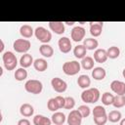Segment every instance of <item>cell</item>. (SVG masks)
<instances>
[{"mask_svg": "<svg viewBox=\"0 0 125 125\" xmlns=\"http://www.w3.org/2000/svg\"><path fill=\"white\" fill-rule=\"evenodd\" d=\"M112 105H113L115 108L123 107V106L125 105V95H123V96L116 95V96L114 97V101H113Z\"/></svg>", "mask_w": 125, "mask_h": 125, "instance_id": "obj_31", "label": "cell"}, {"mask_svg": "<svg viewBox=\"0 0 125 125\" xmlns=\"http://www.w3.org/2000/svg\"><path fill=\"white\" fill-rule=\"evenodd\" d=\"M14 76H15L16 80H18V81H23V80L27 77V71L25 70V68L20 67V68H18V69L15 71Z\"/></svg>", "mask_w": 125, "mask_h": 125, "instance_id": "obj_29", "label": "cell"}, {"mask_svg": "<svg viewBox=\"0 0 125 125\" xmlns=\"http://www.w3.org/2000/svg\"><path fill=\"white\" fill-rule=\"evenodd\" d=\"M81 69V64L77 61H70V62H65L62 64V71L64 74L73 76L76 75Z\"/></svg>", "mask_w": 125, "mask_h": 125, "instance_id": "obj_4", "label": "cell"}, {"mask_svg": "<svg viewBox=\"0 0 125 125\" xmlns=\"http://www.w3.org/2000/svg\"><path fill=\"white\" fill-rule=\"evenodd\" d=\"M49 27L50 29L55 32L56 34H63L65 31V27H64V22L62 21H49Z\"/></svg>", "mask_w": 125, "mask_h": 125, "instance_id": "obj_12", "label": "cell"}, {"mask_svg": "<svg viewBox=\"0 0 125 125\" xmlns=\"http://www.w3.org/2000/svg\"><path fill=\"white\" fill-rule=\"evenodd\" d=\"M34 61H33V58L30 54H23L21 59H20V64L21 67L23 68H26V67H29L31 64H33Z\"/></svg>", "mask_w": 125, "mask_h": 125, "instance_id": "obj_17", "label": "cell"}, {"mask_svg": "<svg viewBox=\"0 0 125 125\" xmlns=\"http://www.w3.org/2000/svg\"><path fill=\"white\" fill-rule=\"evenodd\" d=\"M47 107H48V109L50 111H54V112H56L58 109H60V106H59V104H58V103H57V101H56L55 98H51L48 101Z\"/></svg>", "mask_w": 125, "mask_h": 125, "instance_id": "obj_33", "label": "cell"}, {"mask_svg": "<svg viewBox=\"0 0 125 125\" xmlns=\"http://www.w3.org/2000/svg\"><path fill=\"white\" fill-rule=\"evenodd\" d=\"M34 35L38 41H40L42 44H48L52 39V33L51 31L47 30L43 26H37L34 29Z\"/></svg>", "mask_w": 125, "mask_h": 125, "instance_id": "obj_5", "label": "cell"}, {"mask_svg": "<svg viewBox=\"0 0 125 125\" xmlns=\"http://www.w3.org/2000/svg\"><path fill=\"white\" fill-rule=\"evenodd\" d=\"M2 61L4 63V66L7 70H14L18 64V60L16 55L11 52V51H7L4 52L2 55Z\"/></svg>", "mask_w": 125, "mask_h": 125, "instance_id": "obj_2", "label": "cell"}, {"mask_svg": "<svg viewBox=\"0 0 125 125\" xmlns=\"http://www.w3.org/2000/svg\"><path fill=\"white\" fill-rule=\"evenodd\" d=\"M85 34H86V30L84 27L82 26H74L71 30V39L74 41V42H80L84 39L85 37Z\"/></svg>", "mask_w": 125, "mask_h": 125, "instance_id": "obj_9", "label": "cell"}, {"mask_svg": "<svg viewBox=\"0 0 125 125\" xmlns=\"http://www.w3.org/2000/svg\"><path fill=\"white\" fill-rule=\"evenodd\" d=\"M75 105V101L72 97H66L65 98V104H64V108L65 109H72Z\"/></svg>", "mask_w": 125, "mask_h": 125, "instance_id": "obj_35", "label": "cell"}, {"mask_svg": "<svg viewBox=\"0 0 125 125\" xmlns=\"http://www.w3.org/2000/svg\"><path fill=\"white\" fill-rule=\"evenodd\" d=\"M110 89L111 91L119 96L125 95V83L119 80H113L110 83Z\"/></svg>", "mask_w": 125, "mask_h": 125, "instance_id": "obj_11", "label": "cell"}, {"mask_svg": "<svg viewBox=\"0 0 125 125\" xmlns=\"http://www.w3.org/2000/svg\"><path fill=\"white\" fill-rule=\"evenodd\" d=\"M121 117H122V114L119 110H111L107 114V120L112 123L119 122L121 120Z\"/></svg>", "mask_w": 125, "mask_h": 125, "instance_id": "obj_27", "label": "cell"}, {"mask_svg": "<svg viewBox=\"0 0 125 125\" xmlns=\"http://www.w3.org/2000/svg\"><path fill=\"white\" fill-rule=\"evenodd\" d=\"M24 89H25V91L27 93H30V94H33V95H38L43 90V84L39 80L29 79V80H27L25 82Z\"/></svg>", "mask_w": 125, "mask_h": 125, "instance_id": "obj_3", "label": "cell"}, {"mask_svg": "<svg viewBox=\"0 0 125 125\" xmlns=\"http://www.w3.org/2000/svg\"><path fill=\"white\" fill-rule=\"evenodd\" d=\"M106 75V72H105V69L101 67V66H98V67H94L93 70H92V77L95 79V80H98V81H101L103 79H104Z\"/></svg>", "mask_w": 125, "mask_h": 125, "instance_id": "obj_16", "label": "cell"}, {"mask_svg": "<svg viewBox=\"0 0 125 125\" xmlns=\"http://www.w3.org/2000/svg\"><path fill=\"white\" fill-rule=\"evenodd\" d=\"M90 33L92 36L94 37H98L102 34V31H103V25H104V22L103 21H99V22H93V21H90Z\"/></svg>", "mask_w": 125, "mask_h": 125, "instance_id": "obj_13", "label": "cell"}, {"mask_svg": "<svg viewBox=\"0 0 125 125\" xmlns=\"http://www.w3.org/2000/svg\"><path fill=\"white\" fill-rule=\"evenodd\" d=\"M100 99V91L97 88H88L81 93V100L86 104H95Z\"/></svg>", "mask_w": 125, "mask_h": 125, "instance_id": "obj_1", "label": "cell"}, {"mask_svg": "<svg viewBox=\"0 0 125 125\" xmlns=\"http://www.w3.org/2000/svg\"><path fill=\"white\" fill-rule=\"evenodd\" d=\"M122 75H123V77L125 78V68H124V69L122 70Z\"/></svg>", "mask_w": 125, "mask_h": 125, "instance_id": "obj_42", "label": "cell"}, {"mask_svg": "<svg viewBox=\"0 0 125 125\" xmlns=\"http://www.w3.org/2000/svg\"><path fill=\"white\" fill-rule=\"evenodd\" d=\"M51 85L52 88L54 89V91H56L57 93H63L66 91L67 89V84L64 80H62L60 77H54L51 80Z\"/></svg>", "mask_w": 125, "mask_h": 125, "instance_id": "obj_7", "label": "cell"}, {"mask_svg": "<svg viewBox=\"0 0 125 125\" xmlns=\"http://www.w3.org/2000/svg\"><path fill=\"white\" fill-rule=\"evenodd\" d=\"M18 125H30V121L26 118H22L18 121Z\"/></svg>", "mask_w": 125, "mask_h": 125, "instance_id": "obj_38", "label": "cell"}, {"mask_svg": "<svg viewBox=\"0 0 125 125\" xmlns=\"http://www.w3.org/2000/svg\"><path fill=\"white\" fill-rule=\"evenodd\" d=\"M94 122L96 125H104L107 122V115L100 116V117H94Z\"/></svg>", "mask_w": 125, "mask_h": 125, "instance_id": "obj_36", "label": "cell"}, {"mask_svg": "<svg viewBox=\"0 0 125 125\" xmlns=\"http://www.w3.org/2000/svg\"><path fill=\"white\" fill-rule=\"evenodd\" d=\"M114 95H112L111 93L109 92H104L103 95H102V103L104 105H110L113 104V101H114Z\"/></svg>", "mask_w": 125, "mask_h": 125, "instance_id": "obj_28", "label": "cell"}, {"mask_svg": "<svg viewBox=\"0 0 125 125\" xmlns=\"http://www.w3.org/2000/svg\"><path fill=\"white\" fill-rule=\"evenodd\" d=\"M20 34L23 38H30L34 34V29L29 24H23L20 28Z\"/></svg>", "mask_w": 125, "mask_h": 125, "instance_id": "obj_20", "label": "cell"}, {"mask_svg": "<svg viewBox=\"0 0 125 125\" xmlns=\"http://www.w3.org/2000/svg\"><path fill=\"white\" fill-rule=\"evenodd\" d=\"M0 45H1V46H0V52L3 53V51H4V42H3L2 39L0 40Z\"/></svg>", "mask_w": 125, "mask_h": 125, "instance_id": "obj_39", "label": "cell"}, {"mask_svg": "<svg viewBox=\"0 0 125 125\" xmlns=\"http://www.w3.org/2000/svg\"><path fill=\"white\" fill-rule=\"evenodd\" d=\"M64 23H66L67 25H73V24H74L75 22H74V21H65Z\"/></svg>", "mask_w": 125, "mask_h": 125, "instance_id": "obj_40", "label": "cell"}, {"mask_svg": "<svg viewBox=\"0 0 125 125\" xmlns=\"http://www.w3.org/2000/svg\"><path fill=\"white\" fill-rule=\"evenodd\" d=\"M31 47V43L27 39H16L13 43V48L17 53L26 54Z\"/></svg>", "mask_w": 125, "mask_h": 125, "instance_id": "obj_6", "label": "cell"}, {"mask_svg": "<svg viewBox=\"0 0 125 125\" xmlns=\"http://www.w3.org/2000/svg\"><path fill=\"white\" fill-rule=\"evenodd\" d=\"M86 48L84 47V45H77L76 47H74L73 49V55L75 56L76 59H83L86 57Z\"/></svg>", "mask_w": 125, "mask_h": 125, "instance_id": "obj_26", "label": "cell"}, {"mask_svg": "<svg viewBox=\"0 0 125 125\" xmlns=\"http://www.w3.org/2000/svg\"><path fill=\"white\" fill-rule=\"evenodd\" d=\"M58 46H59L60 51H61L62 53H63V54L69 53L70 50H71V47H72V46H71V41H70V39H69L68 37H65V36L61 37V38L59 39V41H58Z\"/></svg>", "mask_w": 125, "mask_h": 125, "instance_id": "obj_10", "label": "cell"}, {"mask_svg": "<svg viewBox=\"0 0 125 125\" xmlns=\"http://www.w3.org/2000/svg\"><path fill=\"white\" fill-rule=\"evenodd\" d=\"M62 125H63V124H62Z\"/></svg>", "mask_w": 125, "mask_h": 125, "instance_id": "obj_43", "label": "cell"}, {"mask_svg": "<svg viewBox=\"0 0 125 125\" xmlns=\"http://www.w3.org/2000/svg\"><path fill=\"white\" fill-rule=\"evenodd\" d=\"M120 125H125V118L120 120Z\"/></svg>", "mask_w": 125, "mask_h": 125, "instance_id": "obj_41", "label": "cell"}, {"mask_svg": "<svg viewBox=\"0 0 125 125\" xmlns=\"http://www.w3.org/2000/svg\"><path fill=\"white\" fill-rule=\"evenodd\" d=\"M51 120H52V122H53L54 124H56V125H62V124L65 122L66 117H65L64 113L60 112V111H56V112L53 113Z\"/></svg>", "mask_w": 125, "mask_h": 125, "instance_id": "obj_23", "label": "cell"}, {"mask_svg": "<svg viewBox=\"0 0 125 125\" xmlns=\"http://www.w3.org/2000/svg\"><path fill=\"white\" fill-rule=\"evenodd\" d=\"M93 118L94 117H100V116H104V115H107L106 114V111H105V108L102 105H96L94 108H93Z\"/></svg>", "mask_w": 125, "mask_h": 125, "instance_id": "obj_32", "label": "cell"}, {"mask_svg": "<svg viewBox=\"0 0 125 125\" xmlns=\"http://www.w3.org/2000/svg\"><path fill=\"white\" fill-rule=\"evenodd\" d=\"M20 112L23 117H30L34 113V108L30 104H22L20 107Z\"/></svg>", "mask_w": 125, "mask_h": 125, "instance_id": "obj_15", "label": "cell"}, {"mask_svg": "<svg viewBox=\"0 0 125 125\" xmlns=\"http://www.w3.org/2000/svg\"><path fill=\"white\" fill-rule=\"evenodd\" d=\"M77 84H78V86L80 88H82L84 90L85 89H88L90 87V85H91V79H90V77L88 75L81 74L77 78Z\"/></svg>", "mask_w": 125, "mask_h": 125, "instance_id": "obj_18", "label": "cell"}, {"mask_svg": "<svg viewBox=\"0 0 125 125\" xmlns=\"http://www.w3.org/2000/svg\"><path fill=\"white\" fill-rule=\"evenodd\" d=\"M77 109L79 110V112L81 113V115H82V117H83V118L88 117V116L90 115V113H91V109H90V107H89L88 105H86V104L79 105Z\"/></svg>", "mask_w": 125, "mask_h": 125, "instance_id": "obj_34", "label": "cell"}, {"mask_svg": "<svg viewBox=\"0 0 125 125\" xmlns=\"http://www.w3.org/2000/svg\"><path fill=\"white\" fill-rule=\"evenodd\" d=\"M33 66L37 71L43 72L48 68V62L45 59H36V60H34Z\"/></svg>", "mask_w": 125, "mask_h": 125, "instance_id": "obj_22", "label": "cell"}, {"mask_svg": "<svg viewBox=\"0 0 125 125\" xmlns=\"http://www.w3.org/2000/svg\"><path fill=\"white\" fill-rule=\"evenodd\" d=\"M53 122L50 118L42 115V114H36L33 117V124L34 125H51Z\"/></svg>", "mask_w": 125, "mask_h": 125, "instance_id": "obj_19", "label": "cell"}, {"mask_svg": "<svg viewBox=\"0 0 125 125\" xmlns=\"http://www.w3.org/2000/svg\"><path fill=\"white\" fill-rule=\"evenodd\" d=\"M82 119H83V117H82L81 113L79 112V110L73 109L69 112V114L66 118V121H67L68 125H81Z\"/></svg>", "mask_w": 125, "mask_h": 125, "instance_id": "obj_8", "label": "cell"}, {"mask_svg": "<svg viewBox=\"0 0 125 125\" xmlns=\"http://www.w3.org/2000/svg\"><path fill=\"white\" fill-rule=\"evenodd\" d=\"M39 52L44 58H51L54 55V49L49 44H42L39 47Z\"/></svg>", "mask_w": 125, "mask_h": 125, "instance_id": "obj_24", "label": "cell"}, {"mask_svg": "<svg viewBox=\"0 0 125 125\" xmlns=\"http://www.w3.org/2000/svg\"><path fill=\"white\" fill-rule=\"evenodd\" d=\"M107 60V53L106 50L104 49H97L94 52V61L99 62V63H103L105 62Z\"/></svg>", "mask_w": 125, "mask_h": 125, "instance_id": "obj_14", "label": "cell"}, {"mask_svg": "<svg viewBox=\"0 0 125 125\" xmlns=\"http://www.w3.org/2000/svg\"><path fill=\"white\" fill-rule=\"evenodd\" d=\"M106 53H107V58H109V59H116L120 55V50L116 46H111V47H109L106 50Z\"/></svg>", "mask_w": 125, "mask_h": 125, "instance_id": "obj_30", "label": "cell"}, {"mask_svg": "<svg viewBox=\"0 0 125 125\" xmlns=\"http://www.w3.org/2000/svg\"><path fill=\"white\" fill-rule=\"evenodd\" d=\"M81 67L85 70H90V69H93L94 68V64H95V62H94V59L90 56H86L85 58H83L81 60Z\"/></svg>", "mask_w": 125, "mask_h": 125, "instance_id": "obj_21", "label": "cell"}, {"mask_svg": "<svg viewBox=\"0 0 125 125\" xmlns=\"http://www.w3.org/2000/svg\"><path fill=\"white\" fill-rule=\"evenodd\" d=\"M56 101L60 106V108H64V104H65V98L62 97V96H57L56 98Z\"/></svg>", "mask_w": 125, "mask_h": 125, "instance_id": "obj_37", "label": "cell"}, {"mask_svg": "<svg viewBox=\"0 0 125 125\" xmlns=\"http://www.w3.org/2000/svg\"><path fill=\"white\" fill-rule=\"evenodd\" d=\"M83 45L86 48V50L93 51V50H97V48L99 46V42L95 38H86L83 41Z\"/></svg>", "mask_w": 125, "mask_h": 125, "instance_id": "obj_25", "label": "cell"}]
</instances>
